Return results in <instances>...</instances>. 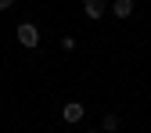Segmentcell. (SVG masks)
<instances>
[{"label":"cell","instance_id":"277c9868","mask_svg":"<svg viewBox=\"0 0 151 133\" xmlns=\"http://www.w3.org/2000/svg\"><path fill=\"white\" fill-rule=\"evenodd\" d=\"M111 14L115 18H129L133 14V0H115V4H111Z\"/></svg>","mask_w":151,"mask_h":133},{"label":"cell","instance_id":"8992f818","mask_svg":"<svg viewBox=\"0 0 151 133\" xmlns=\"http://www.w3.org/2000/svg\"><path fill=\"white\" fill-rule=\"evenodd\" d=\"M61 50H76V40H72V36H61Z\"/></svg>","mask_w":151,"mask_h":133},{"label":"cell","instance_id":"5b68a950","mask_svg":"<svg viewBox=\"0 0 151 133\" xmlns=\"http://www.w3.org/2000/svg\"><path fill=\"white\" fill-rule=\"evenodd\" d=\"M101 126H104V133H115V129H119V115H104Z\"/></svg>","mask_w":151,"mask_h":133},{"label":"cell","instance_id":"ba28073f","mask_svg":"<svg viewBox=\"0 0 151 133\" xmlns=\"http://www.w3.org/2000/svg\"><path fill=\"white\" fill-rule=\"evenodd\" d=\"M83 133H101V129H83Z\"/></svg>","mask_w":151,"mask_h":133},{"label":"cell","instance_id":"3957f363","mask_svg":"<svg viewBox=\"0 0 151 133\" xmlns=\"http://www.w3.org/2000/svg\"><path fill=\"white\" fill-rule=\"evenodd\" d=\"M83 11H86V18H104V0H83Z\"/></svg>","mask_w":151,"mask_h":133},{"label":"cell","instance_id":"7a4b0ae2","mask_svg":"<svg viewBox=\"0 0 151 133\" xmlns=\"http://www.w3.org/2000/svg\"><path fill=\"white\" fill-rule=\"evenodd\" d=\"M83 115H86V108H83L79 101H68V104L61 108V119H65V122H72V126H76V122H83Z\"/></svg>","mask_w":151,"mask_h":133},{"label":"cell","instance_id":"52a82bcc","mask_svg":"<svg viewBox=\"0 0 151 133\" xmlns=\"http://www.w3.org/2000/svg\"><path fill=\"white\" fill-rule=\"evenodd\" d=\"M7 7H14V0H0V11H7Z\"/></svg>","mask_w":151,"mask_h":133},{"label":"cell","instance_id":"6da1fadb","mask_svg":"<svg viewBox=\"0 0 151 133\" xmlns=\"http://www.w3.org/2000/svg\"><path fill=\"white\" fill-rule=\"evenodd\" d=\"M18 43H22L25 50L40 47V29H36L32 22H22V25H18Z\"/></svg>","mask_w":151,"mask_h":133}]
</instances>
